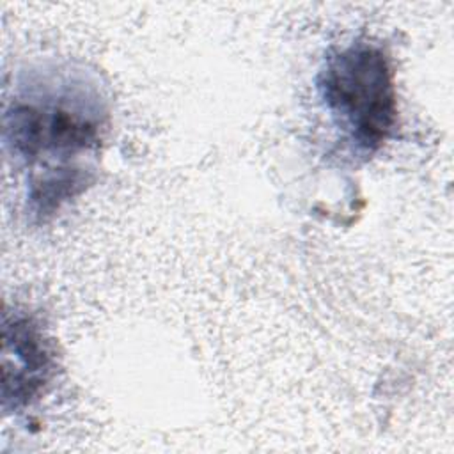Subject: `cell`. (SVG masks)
I'll return each instance as SVG.
<instances>
[{
	"instance_id": "cell-2",
	"label": "cell",
	"mask_w": 454,
	"mask_h": 454,
	"mask_svg": "<svg viewBox=\"0 0 454 454\" xmlns=\"http://www.w3.org/2000/svg\"><path fill=\"white\" fill-rule=\"evenodd\" d=\"M317 92L342 140L356 156H372L399 124L394 69L371 41L333 50L317 73Z\"/></svg>"
},
{
	"instance_id": "cell-1",
	"label": "cell",
	"mask_w": 454,
	"mask_h": 454,
	"mask_svg": "<svg viewBox=\"0 0 454 454\" xmlns=\"http://www.w3.org/2000/svg\"><path fill=\"white\" fill-rule=\"evenodd\" d=\"M108 103L94 74L71 64L25 74L4 112V144L30 167V213L46 220L92 183L85 158L94 156L108 129Z\"/></svg>"
},
{
	"instance_id": "cell-3",
	"label": "cell",
	"mask_w": 454,
	"mask_h": 454,
	"mask_svg": "<svg viewBox=\"0 0 454 454\" xmlns=\"http://www.w3.org/2000/svg\"><path fill=\"white\" fill-rule=\"evenodd\" d=\"M2 337V408L9 413L44 394L55 374V355L41 323L27 312L5 310Z\"/></svg>"
}]
</instances>
